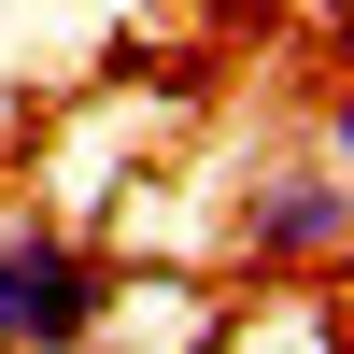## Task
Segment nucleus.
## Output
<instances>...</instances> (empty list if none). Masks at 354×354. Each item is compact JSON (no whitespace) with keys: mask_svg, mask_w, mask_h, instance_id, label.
Listing matches in <instances>:
<instances>
[{"mask_svg":"<svg viewBox=\"0 0 354 354\" xmlns=\"http://www.w3.org/2000/svg\"><path fill=\"white\" fill-rule=\"evenodd\" d=\"M113 326V270L85 255L71 213L0 198V354H100Z\"/></svg>","mask_w":354,"mask_h":354,"instance_id":"f257e3e1","label":"nucleus"},{"mask_svg":"<svg viewBox=\"0 0 354 354\" xmlns=\"http://www.w3.org/2000/svg\"><path fill=\"white\" fill-rule=\"evenodd\" d=\"M354 241V185H340V113H312V156L255 170L241 213H227V270L241 283H340Z\"/></svg>","mask_w":354,"mask_h":354,"instance_id":"f03ea898","label":"nucleus"},{"mask_svg":"<svg viewBox=\"0 0 354 354\" xmlns=\"http://www.w3.org/2000/svg\"><path fill=\"white\" fill-rule=\"evenodd\" d=\"M312 15H326V28H340V0H312Z\"/></svg>","mask_w":354,"mask_h":354,"instance_id":"7ed1b4c3","label":"nucleus"}]
</instances>
